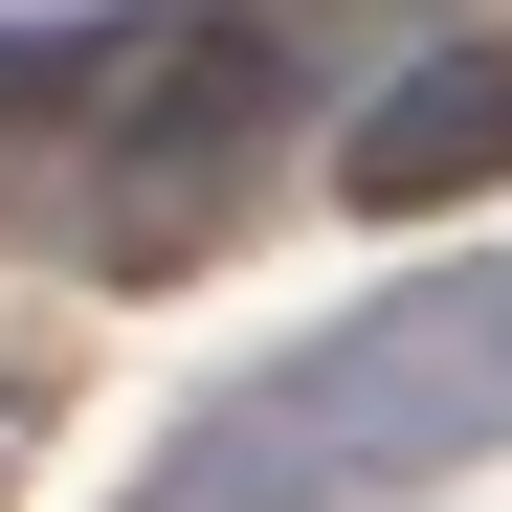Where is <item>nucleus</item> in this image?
Masks as SVG:
<instances>
[{
  "label": "nucleus",
  "mask_w": 512,
  "mask_h": 512,
  "mask_svg": "<svg viewBox=\"0 0 512 512\" xmlns=\"http://www.w3.org/2000/svg\"><path fill=\"white\" fill-rule=\"evenodd\" d=\"M334 179H357L379 223H423V201H490V179H512V45H423L401 90L357 112V156H334Z\"/></svg>",
  "instance_id": "f03ea898"
},
{
  "label": "nucleus",
  "mask_w": 512,
  "mask_h": 512,
  "mask_svg": "<svg viewBox=\"0 0 512 512\" xmlns=\"http://www.w3.org/2000/svg\"><path fill=\"white\" fill-rule=\"evenodd\" d=\"M268 112H290V45L268 23H156L134 67H112V245L134 268H179V245L245 201V156H268Z\"/></svg>",
  "instance_id": "f257e3e1"
}]
</instances>
